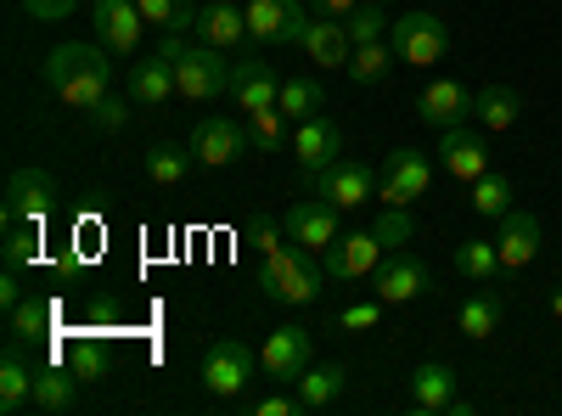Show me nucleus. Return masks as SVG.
Listing matches in <instances>:
<instances>
[{
    "label": "nucleus",
    "instance_id": "b1692460",
    "mask_svg": "<svg viewBox=\"0 0 562 416\" xmlns=\"http://www.w3.org/2000/svg\"><path fill=\"white\" fill-rule=\"evenodd\" d=\"M450 400H456V372L445 360H422L416 372H411V411H450Z\"/></svg>",
    "mask_w": 562,
    "mask_h": 416
},
{
    "label": "nucleus",
    "instance_id": "37998d69",
    "mask_svg": "<svg viewBox=\"0 0 562 416\" xmlns=\"http://www.w3.org/2000/svg\"><path fill=\"white\" fill-rule=\"evenodd\" d=\"M243 237H248V243H254L259 254H276L281 243H288V225H281L276 214H254V220L243 225Z\"/></svg>",
    "mask_w": 562,
    "mask_h": 416
},
{
    "label": "nucleus",
    "instance_id": "9d476101",
    "mask_svg": "<svg viewBox=\"0 0 562 416\" xmlns=\"http://www.w3.org/2000/svg\"><path fill=\"white\" fill-rule=\"evenodd\" d=\"M254 366H259V355H254L243 338H220V344L203 355V389H209L214 400H237V394L248 389V378H254Z\"/></svg>",
    "mask_w": 562,
    "mask_h": 416
},
{
    "label": "nucleus",
    "instance_id": "ddd939ff",
    "mask_svg": "<svg viewBox=\"0 0 562 416\" xmlns=\"http://www.w3.org/2000/svg\"><path fill=\"white\" fill-rule=\"evenodd\" d=\"M90 23H97V40L113 57H135L140 34H147V18H140L135 0H90Z\"/></svg>",
    "mask_w": 562,
    "mask_h": 416
},
{
    "label": "nucleus",
    "instance_id": "c85d7f7f",
    "mask_svg": "<svg viewBox=\"0 0 562 416\" xmlns=\"http://www.w3.org/2000/svg\"><path fill=\"white\" fill-rule=\"evenodd\" d=\"M7 315H12V338L18 344H45L52 338V321H57V299H18Z\"/></svg>",
    "mask_w": 562,
    "mask_h": 416
},
{
    "label": "nucleus",
    "instance_id": "de8ad7c7",
    "mask_svg": "<svg viewBox=\"0 0 562 416\" xmlns=\"http://www.w3.org/2000/svg\"><path fill=\"white\" fill-rule=\"evenodd\" d=\"M113 321H119V304H113V299H97V304H90V333H97V338L113 327Z\"/></svg>",
    "mask_w": 562,
    "mask_h": 416
},
{
    "label": "nucleus",
    "instance_id": "412c9836",
    "mask_svg": "<svg viewBox=\"0 0 562 416\" xmlns=\"http://www.w3.org/2000/svg\"><path fill=\"white\" fill-rule=\"evenodd\" d=\"M192 34H198L203 45H214V52H231V57H237L243 40H248V12L231 7V0H209V7L198 12V23H192Z\"/></svg>",
    "mask_w": 562,
    "mask_h": 416
},
{
    "label": "nucleus",
    "instance_id": "423d86ee",
    "mask_svg": "<svg viewBox=\"0 0 562 416\" xmlns=\"http://www.w3.org/2000/svg\"><path fill=\"white\" fill-rule=\"evenodd\" d=\"M428 187H434V158L416 153V147H394V153L383 158V169H378V198H383V203L411 209V203L428 198Z\"/></svg>",
    "mask_w": 562,
    "mask_h": 416
},
{
    "label": "nucleus",
    "instance_id": "a18cd8bd",
    "mask_svg": "<svg viewBox=\"0 0 562 416\" xmlns=\"http://www.w3.org/2000/svg\"><path fill=\"white\" fill-rule=\"evenodd\" d=\"M23 12H29L34 23H63V18L79 12V0H23Z\"/></svg>",
    "mask_w": 562,
    "mask_h": 416
},
{
    "label": "nucleus",
    "instance_id": "0eeeda50",
    "mask_svg": "<svg viewBox=\"0 0 562 416\" xmlns=\"http://www.w3.org/2000/svg\"><path fill=\"white\" fill-rule=\"evenodd\" d=\"M248 40L259 45H304V29L315 12H304V0H248Z\"/></svg>",
    "mask_w": 562,
    "mask_h": 416
},
{
    "label": "nucleus",
    "instance_id": "f03ea898",
    "mask_svg": "<svg viewBox=\"0 0 562 416\" xmlns=\"http://www.w3.org/2000/svg\"><path fill=\"white\" fill-rule=\"evenodd\" d=\"M321 282H326V265H315V254L299 243H281L259 265V299L265 304H315Z\"/></svg>",
    "mask_w": 562,
    "mask_h": 416
},
{
    "label": "nucleus",
    "instance_id": "6e6552de",
    "mask_svg": "<svg viewBox=\"0 0 562 416\" xmlns=\"http://www.w3.org/2000/svg\"><path fill=\"white\" fill-rule=\"evenodd\" d=\"M186 147H192V158H198L203 169H231V164H237V158L248 153V124L209 113V119H198V124H192Z\"/></svg>",
    "mask_w": 562,
    "mask_h": 416
},
{
    "label": "nucleus",
    "instance_id": "79ce46f5",
    "mask_svg": "<svg viewBox=\"0 0 562 416\" xmlns=\"http://www.w3.org/2000/svg\"><path fill=\"white\" fill-rule=\"evenodd\" d=\"M40 259V225H7V265L29 270Z\"/></svg>",
    "mask_w": 562,
    "mask_h": 416
},
{
    "label": "nucleus",
    "instance_id": "9b49d317",
    "mask_svg": "<svg viewBox=\"0 0 562 416\" xmlns=\"http://www.w3.org/2000/svg\"><path fill=\"white\" fill-rule=\"evenodd\" d=\"M315 198H326L338 214L366 209L371 198H378V169L360 164V158H338L333 169H321V175H315Z\"/></svg>",
    "mask_w": 562,
    "mask_h": 416
},
{
    "label": "nucleus",
    "instance_id": "72a5a7b5",
    "mask_svg": "<svg viewBox=\"0 0 562 416\" xmlns=\"http://www.w3.org/2000/svg\"><path fill=\"white\" fill-rule=\"evenodd\" d=\"M276 108L288 113L293 124H299V119H315V113L326 108V90H321L315 79H281V97H276Z\"/></svg>",
    "mask_w": 562,
    "mask_h": 416
},
{
    "label": "nucleus",
    "instance_id": "20e7f679",
    "mask_svg": "<svg viewBox=\"0 0 562 416\" xmlns=\"http://www.w3.org/2000/svg\"><path fill=\"white\" fill-rule=\"evenodd\" d=\"M57 175L52 169H40V164H18L7 175V225H45L57 214Z\"/></svg>",
    "mask_w": 562,
    "mask_h": 416
},
{
    "label": "nucleus",
    "instance_id": "aec40b11",
    "mask_svg": "<svg viewBox=\"0 0 562 416\" xmlns=\"http://www.w3.org/2000/svg\"><path fill=\"white\" fill-rule=\"evenodd\" d=\"M416 119L428 124V130H456L461 119H473V90L456 85V79H434L416 97Z\"/></svg>",
    "mask_w": 562,
    "mask_h": 416
},
{
    "label": "nucleus",
    "instance_id": "603ef678",
    "mask_svg": "<svg viewBox=\"0 0 562 416\" xmlns=\"http://www.w3.org/2000/svg\"><path fill=\"white\" fill-rule=\"evenodd\" d=\"M231 7H243V0H231Z\"/></svg>",
    "mask_w": 562,
    "mask_h": 416
},
{
    "label": "nucleus",
    "instance_id": "dca6fc26",
    "mask_svg": "<svg viewBox=\"0 0 562 416\" xmlns=\"http://www.w3.org/2000/svg\"><path fill=\"white\" fill-rule=\"evenodd\" d=\"M371 288H378V299L383 304H416L422 293L434 288V276H428V265H422L416 254H389L383 265H378V276H371Z\"/></svg>",
    "mask_w": 562,
    "mask_h": 416
},
{
    "label": "nucleus",
    "instance_id": "2eb2a0df",
    "mask_svg": "<svg viewBox=\"0 0 562 416\" xmlns=\"http://www.w3.org/2000/svg\"><path fill=\"white\" fill-rule=\"evenodd\" d=\"M281 97V79L270 63H259V52H237L231 57V102L243 113H259V108H276Z\"/></svg>",
    "mask_w": 562,
    "mask_h": 416
},
{
    "label": "nucleus",
    "instance_id": "6ab92c4d",
    "mask_svg": "<svg viewBox=\"0 0 562 416\" xmlns=\"http://www.w3.org/2000/svg\"><path fill=\"white\" fill-rule=\"evenodd\" d=\"M495 248H501V270H506V276H512V270H529V265L540 259V220H535L529 209L512 203V209L501 214Z\"/></svg>",
    "mask_w": 562,
    "mask_h": 416
},
{
    "label": "nucleus",
    "instance_id": "f257e3e1",
    "mask_svg": "<svg viewBox=\"0 0 562 416\" xmlns=\"http://www.w3.org/2000/svg\"><path fill=\"white\" fill-rule=\"evenodd\" d=\"M45 85L57 90V102L90 113L102 97H113V52L102 40H90V45L68 40V45H57V52L45 57Z\"/></svg>",
    "mask_w": 562,
    "mask_h": 416
},
{
    "label": "nucleus",
    "instance_id": "bb28decb",
    "mask_svg": "<svg viewBox=\"0 0 562 416\" xmlns=\"http://www.w3.org/2000/svg\"><path fill=\"white\" fill-rule=\"evenodd\" d=\"M349 389V372L344 366H304V378L293 383V400H299V411H326V405H338V394Z\"/></svg>",
    "mask_w": 562,
    "mask_h": 416
},
{
    "label": "nucleus",
    "instance_id": "f704fd0d",
    "mask_svg": "<svg viewBox=\"0 0 562 416\" xmlns=\"http://www.w3.org/2000/svg\"><path fill=\"white\" fill-rule=\"evenodd\" d=\"M140 18H147V29H164V34H186L198 23V7L192 0H135Z\"/></svg>",
    "mask_w": 562,
    "mask_h": 416
},
{
    "label": "nucleus",
    "instance_id": "473e14b6",
    "mask_svg": "<svg viewBox=\"0 0 562 416\" xmlns=\"http://www.w3.org/2000/svg\"><path fill=\"white\" fill-rule=\"evenodd\" d=\"M63 360L74 366V372H79L85 383H102V378H108V349L97 344V333L68 338V344H63Z\"/></svg>",
    "mask_w": 562,
    "mask_h": 416
},
{
    "label": "nucleus",
    "instance_id": "3c124183",
    "mask_svg": "<svg viewBox=\"0 0 562 416\" xmlns=\"http://www.w3.org/2000/svg\"><path fill=\"white\" fill-rule=\"evenodd\" d=\"M551 315H557V321H562V293H551Z\"/></svg>",
    "mask_w": 562,
    "mask_h": 416
},
{
    "label": "nucleus",
    "instance_id": "39448f33",
    "mask_svg": "<svg viewBox=\"0 0 562 416\" xmlns=\"http://www.w3.org/2000/svg\"><path fill=\"white\" fill-rule=\"evenodd\" d=\"M389 45H394V57H400L405 68H434V63H445V52H450V29H445V18H434V12H405V18H394Z\"/></svg>",
    "mask_w": 562,
    "mask_h": 416
},
{
    "label": "nucleus",
    "instance_id": "864d4df0",
    "mask_svg": "<svg viewBox=\"0 0 562 416\" xmlns=\"http://www.w3.org/2000/svg\"><path fill=\"white\" fill-rule=\"evenodd\" d=\"M383 7H394V0H383Z\"/></svg>",
    "mask_w": 562,
    "mask_h": 416
},
{
    "label": "nucleus",
    "instance_id": "1a4fd4ad",
    "mask_svg": "<svg viewBox=\"0 0 562 416\" xmlns=\"http://www.w3.org/2000/svg\"><path fill=\"white\" fill-rule=\"evenodd\" d=\"M344 142H349V135H344V124L333 113H315V119H299L293 124V158H299V169L310 180L344 158Z\"/></svg>",
    "mask_w": 562,
    "mask_h": 416
},
{
    "label": "nucleus",
    "instance_id": "393cba45",
    "mask_svg": "<svg viewBox=\"0 0 562 416\" xmlns=\"http://www.w3.org/2000/svg\"><path fill=\"white\" fill-rule=\"evenodd\" d=\"M79 372L63 360V366H34V411H52V416H63V411H74V400H79Z\"/></svg>",
    "mask_w": 562,
    "mask_h": 416
},
{
    "label": "nucleus",
    "instance_id": "2f4dec72",
    "mask_svg": "<svg viewBox=\"0 0 562 416\" xmlns=\"http://www.w3.org/2000/svg\"><path fill=\"white\" fill-rule=\"evenodd\" d=\"M456 276H467V282H495L501 276V248L495 243H484V237H473V243H456Z\"/></svg>",
    "mask_w": 562,
    "mask_h": 416
},
{
    "label": "nucleus",
    "instance_id": "09e8293b",
    "mask_svg": "<svg viewBox=\"0 0 562 416\" xmlns=\"http://www.w3.org/2000/svg\"><path fill=\"white\" fill-rule=\"evenodd\" d=\"M355 7H360V0H310V12H315V18H349Z\"/></svg>",
    "mask_w": 562,
    "mask_h": 416
},
{
    "label": "nucleus",
    "instance_id": "c03bdc74",
    "mask_svg": "<svg viewBox=\"0 0 562 416\" xmlns=\"http://www.w3.org/2000/svg\"><path fill=\"white\" fill-rule=\"evenodd\" d=\"M130 108H135V102H124V97H102V102H97V108H90L85 119H90V124H97L102 135H119V130L130 124Z\"/></svg>",
    "mask_w": 562,
    "mask_h": 416
},
{
    "label": "nucleus",
    "instance_id": "c9c22d12",
    "mask_svg": "<svg viewBox=\"0 0 562 416\" xmlns=\"http://www.w3.org/2000/svg\"><path fill=\"white\" fill-rule=\"evenodd\" d=\"M344 29H349V40H355V45H371V40H389L394 18H389L383 0H360V7L344 18Z\"/></svg>",
    "mask_w": 562,
    "mask_h": 416
},
{
    "label": "nucleus",
    "instance_id": "a19ab883",
    "mask_svg": "<svg viewBox=\"0 0 562 416\" xmlns=\"http://www.w3.org/2000/svg\"><path fill=\"white\" fill-rule=\"evenodd\" d=\"M383 299H355L349 310H338V333H378V321H383Z\"/></svg>",
    "mask_w": 562,
    "mask_h": 416
},
{
    "label": "nucleus",
    "instance_id": "f8f14e48",
    "mask_svg": "<svg viewBox=\"0 0 562 416\" xmlns=\"http://www.w3.org/2000/svg\"><path fill=\"white\" fill-rule=\"evenodd\" d=\"M281 225H288V243H299V248H310V254H326L344 231H338V209L326 203V198H293L288 203V214H281Z\"/></svg>",
    "mask_w": 562,
    "mask_h": 416
},
{
    "label": "nucleus",
    "instance_id": "4be33fe9",
    "mask_svg": "<svg viewBox=\"0 0 562 416\" xmlns=\"http://www.w3.org/2000/svg\"><path fill=\"white\" fill-rule=\"evenodd\" d=\"M124 90H130V102H135V108H164V102L175 97V63H169L164 52H153V57L130 63Z\"/></svg>",
    "mask_w": 562,
    "mask_h": 416
},
{
    "label": "nucleus",
    "instance_id": "5701e85b",
    "mask_svg": "<svg viewBox=\"0 0 562 416\" xmlns=\"http://www.w3.org/2000/svg\"><path fill=\"white\" fill-rule=\"evenodd\" d=\"M304 52H310V63H321V68H349L355 40H349L344 18H310V29H304Z\"/></svg>",
    "mask_w": 562,
    "mask_h": 416
},
{
    "label": "nucleus",
    "instance_id": "58836bf2",
    "mask_svg": "<svg viewBox=\"0 0 562 416\" xmlns=\"http://www.w3.org/2000/svg\"><path fill=\"white\" fill-rule=\"evenodd\" d=\"M512 198H518V192H512V180H506V175H495V169L473 180V209H479L484 220H501V214L512 209Z\"/></svg>",
    "mask_w": 562,
    "mask_h": 416
},
{
    "label": "nucleus",
    "instance_id": "4468645a",
    "mask_svg": "<svg viewBox=\"0 0 562 416\" xmlns=\"http://www.w3.org/2000/svg\"><path fill=\"white\" fill-rule=\"evenodd\" d=\"M383 243H378V231H349V237H338L333 248H326V276H338V282H366V276H378L383 265Z\"/></svg>",
    "mask_w": 562,
    "mask_h": 416
},
{
    "label": "nucleus",
    "instance_id": "a878e982",
    "mask_svg": "<svg viewBox=\"0 0 562 416\" xmlns=\"http://www.w3.org/2000/svg\"><path fill=\"white\" fill-rule=\"evenodd\" d=\"M473 119L484 135H501L524 119V97L512 85H484V90H473Z\"/></svg>",
    "mask_w": 562,
    "mask_h": 416
},
{
    "label": "nucleus",
    "instance_id": "49530a36",
    "mask_svg": "<svg viewBox=\"0 0 562 416\" xmlns=\"http://www.w3.org/2000/svg\"><path fill=\"white\" fill-rule=\"evenodd\" d=\"M293 411H299L293 394H270V400H254L248 405V416H293Z\"/></svg>",
    "mask_w": 562,
    "mask_h": 416
},
{
    "label": "nucleus",
    "instance_id": "7c9ffc66",
    "mask_svg": "<svg viewBox=\"0 0 562 416\" xmlns=\"http://www.w3.org/2000/svg\"><path fill=\"white\" fill-rule=\"evenodd\" d=\"M147 180L153 187H180L186 175H192V147H175V142H158V147H147Z\"/></svg>",
    "mask_w": 562,
    "mask_h": 416
},
{
    "label": "nucleus",
    "instance_id": "a211bd4d",
    "mask_svg": "<svg viewBox=\"0 0 562 416\" xmlns=\"http://www.w3.org/2000/svg\"><path fill=\"white\" fill-rule=\"evenodd\" d=\"M439 169L467 180L473 187L479 175H490V147H484V130H439Z\"/></svg>",
    "mask_w": 562,
    "mask_h": 416
},
{
    "label": "nucleus",
    "instance_id": "7ed1b4c3",
    "mask_svg": "<svg viewBox=\"0 0 562 416\" xmlns=\"http://www.w3.org/2000/svg\"><path fill=\"white\" fill-rule=\"evenodd\" d=\"M175 97L180 102H198V108L231 97V52H214V45L192 40L175 57Z\"/></svg>",
    "mask_w": 562,
    "mask_h": 416
},
{
    "label": "nucleus",
    "instance_id": "c756f323",
    "mask_svg": "<svg viewBox=\"0 0 562 416\" xmlns=\"http://www.w3.org/2000/svg\"><path fill=\"white\" fill-rule=\"evenodd\" d=\"M456 333H461V338H473V344L495 338V333H501V299L473 293V299H467V304L456 310Z\"/></svg>",
    "mask_w": 562,
    "mask_h": 416
},
{
    "label": "nucleus",
    "instance_id": "cd10ccee",
    "mask_svg": "<svg viewBox=\"0 0 562 416\" xmlns=\"http://www.w3.org/2000/svg\"><path fill=\"white\" fill-rule=\"evenodd\" d=\"M23 405H34V366L23 360V344L12 338L7 360H0V411L18 416Z\"/></svg>",
    "mask_w": 562,
    "mask_h": 416
},
{
    "label": "nucleus",
    "instance_id": "f3484780",
    "mask_svg": "<svg viewBox=\"0 0 562 416\" xmlns=\"http://www.w3.org/2000/svg\"><path fill=\"white\" fill-rule=\"evenodd\" d=\"M310 355H315V344H310V333L304 327H276L265 344H259V366L270 378H281V383H299L304 378V366H310Z\"/></svg>",
    "mask_w": 562,
    "mask_h": 416
},
{
    "label": "nucleus",
    "instance_id": "ea45409f",
    "mask_svg": "<svg viewBox=\"0 0 562 416\" xmlns=\"http://www.w3.org/2000/svg\"><path fill=\"white\" fill-rule=\"evenodd\" d=\"M371 231H378V243L389 248V254H400L411 237H416V225H411V209H400V203H389L378 220H371Z\"/></svg>",
    "mask_w": 562,
    "mask_h": 416
},
{
    "label": "nucleus",
    "instance_id": "8fccbe9b",
    "mask_svg": "<svg viewBox=\"0 0 562 416\" xmlns=\"http://www.w3.org/2000/svg\"><path fill=\"white\" fill-rule=\"evenodd\" d=\"M18 299H23V288H18V265H7V276H0V304L12 310Z\"/></svg>",
    "mask_w": 562,
    "mask_h": 416
},
{
    "label": "nucleus",
    "instance_id": "4c0bfd02",
    "mask_svg": "<svg viewBox=\"0 0 562 416\" xmlns=\"http://www.w3.org/2000/svg\"><path fill=\"white\" fill-rule=\"evenodd\" d=\"M288 113L281 108H259V113H248V147L254 153H276L281 142H288Z\"/></svg>",
    "mask_w": 562,
    "mask_h": 416
},
{
    "label": "nucleus",
    "instance_id": "e433bc0d",
    "mask_svg": "<svg viewBox=\"0 0 562 416\" xmlns=\"http://www.w3.org/2000/svg\"><path fill=\"white\" fill-rule=\"evenodd\" d=\"M389 68H394V45L389 40H371V45H355L349 52V79L355 85H378Z\"/></svg>",
    "mask_w": 562,
    "mask_h": 416
}]
</instances>
